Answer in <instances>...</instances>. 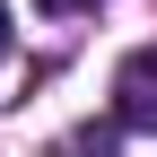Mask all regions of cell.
<instances>
[{
  "label": "cell",
  "mask_w": 157,
  "mask_h": 157,
  "mask_svg": "<svg viewBox=\"0 0 157 157\" xmlns=\"http://www.w3.org/2000/svg\"><path fill=\"white\" fill-rule=\"evenodd\" d=\"M113 122L122 131H157V52H122V70H113Z\"/></svg>",
  "instance_id": "1"
},
{
  "label": "cell",
  "mask_w": 157,
  "mask_h": 157,
  "mask_svg": "<svg viewBox=\"0 0 157 157\" xmlns=\"http://www.w3.org/2000/svg\"><path fill=\"white\" fill-rule=\"evenodd\" d=\"M113 148H122V122H113V113H105V122H78V131L52 140V157H113Z\"/></svg>",
  "instance_id": "2"
},
{
  "label": "cell",
  "mask_w": 157,
  "mask_h": 157,
  "mask_svg": "<svg viewBox=\"0 0 157 157\" xmlns=\"http://www.w3.org/2000/svg\"><path fill=\"white\" fill-rule=\"evenodd\" d=\"M35 9H52V17H70V9H96V0H35Z\"/></svg>",
  "instance_id": "3"
},
{
  "label": "cell",
  "mask_w": 157,
  "mask_h": 157,
  "mask_svg": "<svg viewBox=\"0 0 157 157\" xmlns=\"http://www.w3.org/2000/svg\"><path fill=\"white\" fill-rule=\"evenodd\" d=\"M0 61H9V0H0Z\"/></svg>",
  "instance_id": "4"
}]
</instances>
